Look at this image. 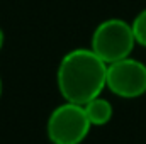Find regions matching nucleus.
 Instances as JSON below:
<instances>
[{
    "instance_id": "obj_2",
    "label": "nucleus",
    "mask_w": 146,
    "mask_h": 144,
    "mask_svg": "<svg viewBox=\"0 0 146 144\" xmlns=\"http://www.w3.org/2000/svg\"><path fill=\"white\" fill-rule=\"evenodd\" d=\"M136 39L131 24L122 19H107L100 22L94 34L90 49L107 65L131 56Z\"/></svg>"
},
{
    "instance_id": "obj_7",
    "label": "nucleus",
    "mask_w": 146,
    "mask_h": 144,
    "mask_svg": "<svg viewBox=\"0 0 146 144\" xmlns=\"http://www.w3.org/2000/svg\"><path fill=\"white\" fill-rule=\"evenodd\" d=\"M3 41H5V37H3V31L0 29V49H2V46H3Z\"/></svg>"
},
{
    "instance_id": "obj_3",
    "label": "nucleus",
    "mask_w": 146,
    "mask_h": 144,
    "mask_svg": "<svg viewBox=\"0 0 146 144\" xmlns=\"http://www.w3.org/2000/svg\"><path fill=\"white\" fill-rule=\"evenodd\" d=\"M90 120L80 104L66 102L58 105L48 119L46 132L53 144H82L90 132Z\"/></svg>"
},
{
    "instance_id": "obj_4",
    "label": "nucleus",
    "mask_w": 146,
    "mask_h": 144,
    "mask_svg": "<svg viewBox=\"0 0 146 144\" xmlns=\"http://www.w3.org/2000/svg\"><path fill=\"white\" fill-rule=\"evenodd\" d=\"M107 88L121 98H138L146 93V65L127 56L107 65Z\"/></svg>"
},
{
    "instance_id": "obj_6",
    "label": "nucleus",
    "mask_w": 146,
    "mask_h": 144,
    "mask_svg": "<svg viewBox=\"0 0 146 144\" xmlns=\"http://www.w3.org/2000/svg\"><path fill=\"white\" fill-rule=\"evenodd\" d=\"M131 27H133V32H134L136 44H141L143 48H146V9L141 10V12L134 17Z\"/></svg>"
},
{
    "instance_id": "obj_5",
    "label": "nucleus",
    "mask_w": 146,
    "mask_h": 144,
    "mask_svg": "<svg viewBox=\"0 0 146 144\" xmlns=\"http://www.w3.org/2000/svg\"><path fill=\"white\" fill-rule=\"evenodd\" d=\"M85 114L92 124V127H102L106 124H109L112 115H114V108L107 98H102L100 95L92 98L90 102H87L85 105Z\"/></svg>"
},
{
    "instance_id": "obj_1",
    "label": "nucleus",
    "mask_w": 146,
    "mask_h": 144,
    "mask_svg": "<svg viewBox=\"0 0 146 144\" xmlns=\"http://www.w3.org/2000/svg\"><path fill=\"white\" fill-rule=\"evenodd\" d=\"M56 80L66 102L85 105L107 88V63L92 49H72L60 61Z\"/></svg>"
},
{
    "instance_id": "obj_8",
    "label": "nucleus",
    "mask_w": 146,
    "mask_h": 144,
    "mask_svg": "<svg viewBox=\"0 0 146 144\" xmlns=\"http://www.w3.org/2000/svg\"><path fill=\"white\" fill-rule=\"evenodd\" d=\"M0 97H2V78H0Z\"/></svg>"
}]
</instances>
